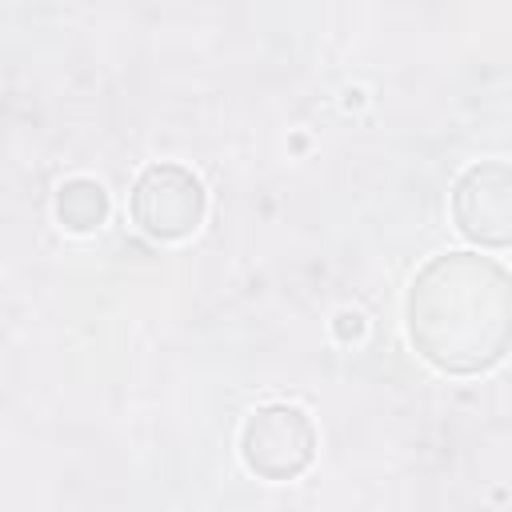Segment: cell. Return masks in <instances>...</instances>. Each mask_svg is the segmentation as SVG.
<instances>
[{
    "instance_id": "cell-5",
    "label": "cell",
    "mask_w": 512,
    "mask_h": 512,
    "mask_svg": "<svg viewBox=\"0 0 512 512\" xmlns=\"http://www.w3.org/2000/svg\"><path fill=\"white\" fill-rule=\"evenodd\" d=\"M56 216L68 232H92L108 216V192L92 176H72L56 192Z\"/></svg>"
},
{
    "instance_id": "cell-4",
    "label": "cell",
    "mask_w": 512,
    "mask_h": 512,
    "mask_svg": "<svg viewBox=\"0 0 512 512\" xmlns=\"http://www.w3.org/2000/svg\"><path fill=\"white\" fill-rule=\"evenodd\" d=\"M452 220L456 228L484 244L508 248L512 240V172L504 160H480L460 172L452 184Z\"/></svg>"
},
{
    "instance_id": "cell-3",
    "label": "cell",
    "mask_w": 512,
    "mask_h": 512,
    "mask_svg": "<svg viewBox=\"0 0 512 512\" xmlns=\"http://www.w3.org/2000/svg\"><path fill=\"white\" fill-rule=\"evenodd\" d=\"M240 460L260 480H296L316 460V424L300 404L268 400L240 428Z\"/></svg>"
},
{
    "instance_id": "cell-2",
    "label": "cell",
    "mask_w": 512,
    "mask_h": 512,
    "mask_svg": "<svg viewBox=\"0 0 512 512\" xmlns=\"http://www.w3.org/2000/svg\"><path fill=\"white\" fill-rule=\"evenodd\" d=\"M204 212H208L204 180L192 168L176 164V160L148 164L136 176L132 192H128V216H132V224L148 240H160V244L188 240L204 224Z\"/></svg>"
},
{
    "instance_id": "cell-1",
    "label": "cell",
    "mask_w": 512,
    "mask_h": 512,
    "mask_svg": "<svg viewBox=\"0 0 512 512\" xmlns=\"http://www.w3.org/2000/svg\"><path fill=\"white\" fill-rule=\"evenodd\" d=\"M412 348L440 372L476 376L504 360L512 340V288L500 260L440 252L408 284Z\"/></svg>"
}]
</instances>
